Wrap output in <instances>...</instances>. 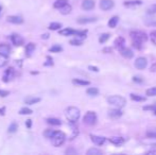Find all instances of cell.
Returning <instances> with one entry per match:
<instances>
[{"label":"cell","mask_w":156,"mask_h":155,"mask_svg":"<svg viewBox=\"0 0 156 155\" xmlns=\"http://www.w3.org/2000/svg\"><path fill=\"white\" fill-rule=\"evenodd\" d=\"M130 36L132 38L133 46L138 50L142 49V45L149 38V36L142 31H132L130 33Z\"/></svg>","instance_id":"1"},{"label":"cell","mask_w":156,"mask_h":155,"mask_svg":"<svg viewBox=\"0 0 156 155\" xmlns=\"http://www.w3.org/2000/svg\"><path fill=\"white\" fill-rule=\"evenodd\" d=\"M65 116H66L67 120H68L69 122L76 123L81 116L80 109L78 108V107H76V106H69V107H67L66 111H65Z\"/></svg>","instance_id":"2"},{"label":"cell","mask_w":156,"mask_h":155,"mask_svg":"<svg viewBox=\"0 0 156 155\" xmlns=\"http://www.w3.org/2000/svg\"><path fill=\"white\" fill-rule=\"evenodd\" d=\"M107 102L111 105L115 106L116 108H122L125 105L126 101H125V99L123 97L116 95V96H109L107 98Z\"/></svg>","instance_id":"3"},{"label":"cell","mask_w":156,"mask_h":155,"mask_svg":"<svg viewBox=\"0 0 156 155\" xmlns=\"http://www.w3.org/2000/svg\"><path fill=\"white\" fill-rule=\"evenodd\" d=\"M50 139H51L52 145L54 147H61L66 140V135H65V133L61 132V131H55Z\"/></svg>","instance_id":"4"},{"label":"cell","mask_w":156,"mask_h":155,"mask_svg":"<svg viewBox=\"0 0 156 155\" xmlns=\"http://www.w3.org/2000/svg\"><path fill=\"white\" fill-rule=\"evenodd\" d=\"M83 122L85 124H87V125H94V124H96V122H97V114L95 113V112H91V111L87 112L85 114V116L83 117Z\"/></svg>","instance_id":"5"},{"label":"cell","mask_w":156,"mask_h":155,"mask_svg":"<svg viewBox=\"0 0 156 155\" xmlns=\"http://www.w3.org/2000/svg\"><path fill=\"white\" fill-rule=\"evenodd\" d=\"M15 75V69L13 67H10L7 68V70L4 71L3 73V77H2V81L4 83H7V82H10L13 80V78Z\"/></svg>","instance_id":"6"},{"label":"cell","mask_w":156,"mask_h":155,"mask_svg":"<svg viewBox=\"0 0 156 155\" xmlns=\"http://www.w3.org/2000/svg\"><path fill=\"white\" fill-rule=\"evenodd\" d=\"M147 65H148V61H147L146 57H139L136 59L135 61V67L139 70H142V69H145L147 67Z\"/></svg>","instance_id":"7"},{"label":"cell","mask_w":156,"mask_h":155,"mask_svg":"<svg viewBox=\"0 0 156 155\" xmlns=\"http://www.w3.org/2000/svg\"><path fill=\"white\" fill-rule=\"evenodd\" d=\"M11 40H12L14 46H17V47L21 46L24 42V37L20 36L19 34H12V35H11Z\"/></svg>","instance_id":"8"},{"label":"cell","mask_w":156,"mask_h":155,"mask_svg":"<svg viewBox=\"0 0 156 155\" xmlns=\"http://www.w3.org/2000/svg\"><path fill=\"white\" fill-rule=\"evenodd\" d=\"M7 22L10 24H14V25H20L24 22V19L21 16H18V15H11V16H7Z\"/></svg>","instance_id":"9"},{"label":"cell","mask_w":156,"mask_h":155,"mask_svg":"<svg viewBox=\"0 0 156 155\" xmlns=\"http://www.w3.org/2000/svg\"><path fill=\"white\" fill-rule=\"evenodd\" d=\"M119 52L121 54V57H123L124 59H132L134 57V53L130 48H125V47H122L119 49Z\"/></svg>","instance_id":"10"},{"label":"cell","mask_w":156,"mask_h":155,"mask_svg":"<svg viewBox=\"0 0 156 155\" xmlns=\"http://www.w3.org/2000/svg\"><path fill=\"white\" fill-rule=\"evenodd\" d=\"M114 7V2H113V0H101L100 1V7L101 10L103 11H108L113 9Z\"/></svg>","instance_id":"11"},{"label":"cell","mask_w":156,"mask_h":155,"mask_svg":"<svg viewBox=\"0 0 156 155\" xmlns=\"http://www.w3.org/2000/svg\"><path fill=\"white\" fill-rule=\"evenodd\" d=\"M90 139L94 142L95 145L97 146H102L106 141V138L103 136H97V135H90Z\"/></svg>","instance_id":"12"},{"label":"cell","mask_w":156,"mask_h":155,"mask_svg":"<svg viewBox=\"0 0 156 155\" xmlns=\"http://www.w3.org/2000/svg\"><path fill=\"white\" fill-rule=\"evenodd\" d=\"M11 53V47L7 44H0V55L9 57Z\"/></svg>","instance_id":"13"},{"label":"cell","mask_w":156,"mask_h":155,"mask_svg":"<svg viewBox=\"0 0 156 155\" xmlns=\"http://www.w3.org/2000/svg\"><path fill=\"white\" fill-rule=\"evenodd\" d=\"M142 1L141 0H126L123 2V5L126 7H138V5H141Z\"/></svg>","instance_id":"14"},{"label":"cell","mask_w":156,"mask_h":155,"mask_svg":"<svg viewBox=\"0 0 156 155\" xmlns=\"http://www.w3.org/2000/svg\"><path fill=\"white\" fill-rule=\"evenodd\" d=\"M108 140H109V142H111L113 145L115 146H121L124 144L125 139L123 137H120V136H116V137H111L108 138Z\"/></svg>","instance_id":"15"},{"label":"cell","mask_w":156,"mask_h":155,"mask_svg":"<svg viewBox=\"0 0 156 155\" xmlns=\"http://www.w3.org/2000/svg\"><path fill=\"white\" fill-rule=\"evenodd\" d=\"M108 116L113 118V119H117V118L122 116V112L120 111V108H116L115 107L114 109H109L108 111Z\"/></svg>","instance_id":"16"},{"label":"cell","mask_w":156,"mask_h":155,"mask_svg":"<svg viewBox=\"0 0 156 155\" xmlns=\"http://www.w3.org/2000/svg\"><path fill=\"white\" fill-rule=\"evenodd\" d=\"M82 7H83V10L86 11L93 10L95 7V1L94 0H84L82 2Z\"/></svg>","instance_id":"17"},{"label":"cell","mask_w":156,"mask_h":155,"mask_svg":"<svg viewBox=\"0 0 156 155\" xmlns=\"http://www.w3.org/2000/svg\"><path fill=\"white\" fill-rule=\"evenodd\" d=\"M96 20H97L96 17H81L76 21H78V24H80V25H85V24H89V22H95Z\"/></svg>","instance_id":"18"},{"label":"cell","mask_w":156,"mask_h":155,"mask_svg":"<svg viewBox=\"0 0 156 155\" xmlns=\"http://www.w3.org/2000/svg\"><path fill=\"white\" fill-rule=\"evenodd\" d=\"M76 30H73L71 28H65L59 31V34L63 36H71V35H76Z\"/></svg>","instance_id":"19"},{"label":"cell","mask_w":156,"mask_h":155,"mask_svg":"<svg viewBox=\"0 0 156 155\" xmlns=\"http://www.w3.org/2000/svg\"><path fill=\"white\" fill-rule=\"evenodd\" d=\"M124 44H125V39L124 37H122V36H119L117 38L115 39L114 42V46L117 48V49H120L122 47H124Z\"/></svg>","instance_id":"20"},{"label":"cell","mask_w":156,"mask_h":155,"mask_svg":"<svg viewBox=\"0 0 156 155\" xmlns=\"http://www.w3.org/2000/svg\"><path fill=\"white\" fill-rule=\"evenodd\" d=\"M41 101V98L38 97H28V98L24 99V103L26 104H29V105H33V104H36Z\"/></svg>","instance_id":"21"},{"label":"cell","mask_w":156,"mask_h":155,"mask_svg":"<svg viewBox=\"0 0 156 155\" xmlns=\"http://www.w3.org/2000/svg\"><path fill=\"white\" fill-rule=\"evenodd\" d=\"M71 10H72V7L70 5V4H65L64 7H59V12H61V14L63 15H67V14H69L70 12H71Z\"/></svg>","instance_id":"22"},{"label":"cell","mask_w":156,"mask_h":155,"mask_svg":"<svg viewBox=\"0 0 156 155\" xmlns=\"http://www.w3.org/2000/svg\"><path fill=\"white\" fill-rule=\"evenodd\" d=\"M118 22H119L118 16H113V17L108 20V27H109V28H116V26L118 25Z\"/></svg>","instance_id":"23"},{"label":"cell","mask_w":156,"mask_h":155,"mask_svg":"<svg viewBox=\"0 0 156 155\" xmlns=\"http://www.w3.org/2000/svg\"><path fill=\"white\" fill-rule=\"evenodd\" d=\"M130 96H131V99L133 101H136V102H145L147 100L146 97H141V96L136 95V94H131Z\"/></svg>","instance_id":"24"},{"label":"cell","mask_w":156,"mask_h":155,"mask_svg":"<svg viewBox=\"0 0 156 155\" xmlns=\"http://www.w3.org/2000/svg\"><path fill=\"white\" fill-rule=\"evenodd\" d=\"M34 50H35V44L29 42L28 45H27V47H26V54H27L28 57H30Z\"/></svg>","instance_id":"25"},{"label":"cell","mask_w":156,"mask_h":155,"mask_svg":"<svg viewBox=\"0 0 156 155\" xmlns=\"http://www.w3.org/2000/svg\"><path fill=\"white\" fill-rule=\"evenodd\" d=\"M47 123L51 124V125H55V127H59L62 124V121L57 118H48L47 119Z\"/></svg>","instance_id":"26"},{"label":"cell","mask_w":156,"mask_h":155,"mask_svg":"<svg viewBox=\"0 0 156 155\" xmlns=\"http://www.w3.org/2000/svg\"><path fill=\"white\" fill-rule=\"evenodd\" d=\"M72 83L76 85H81V86H87L89 85L90 83L88 81H85V80H81V79H73Z\"/></svg>","instance_id":"27"},{"label":"cell","mask_w":156,"mask_h":155,"mask_svg":"<svg viewBox=\"0 0 156 155\" xmlns=\"http://www.w3.org/2000/svg\"><path fill=\"white\" fill-rule=\"evenodd\" d=\"M67 3H68V0H55V2L53 3V7L59 9V7H64V5Z\"/></svg>","instance_id":"28"},{"label":"cell","mask_w":156,"mask_h":155,"mask_svg":"<svg viewBox=\"0 0 156 155\" xmlns=\"http://www.w3.org/2000/svg\"><path fill=\"white\" fill-rule=\"evenodd\" d=\"M48 28L50 30H52V31H56V30H59L62 28V24H59V22H51Z\"/></svg>","instance_id":"29"},{"label":"cell","mask_w":156,"mask_h":155,"mask_svg":"<svg viewBox=\"0 0 156 155\" xmlns=\"http://www.w3.org/2000/svg\"><path fill=\"white\" fill-rule=\"evenodd\" d=\"M86 92H87V95L95 97V96H97L98 94H99V89H98V88H96V87H89L86 90Z\"/></svg>","instance_id":"30"},{"label":"cell","mask_w":156,"mask_h":155,"mask_svg":"<svg viewBox=\"0 0 156 155\" xmlns=\"http://www.w3.org/2000/svg\"><path fill=\"white\" fill-rule=\"evenodd\" d=\"M147 136L149 138H156V127H151L147 131Z\"/></svg>","instance_id":"31"},{"label":"cell","mask_w":156,"mask_h":155,"mask_svg":"<svg viewBox=\"0 0 156 155\" xmlns=\"http://www.w3.org/2000/svg\"><path fill=\"white\" fill-rule=\"evenodd\" d=\"M87 155H101L102 154V151H100L99 149H96V148H91L89 149L86 153Z\"/></svg>","instance_id":"32"},{"label":"cell","mask_w":156,"mask_h":155,"mask_svg":"<svg viewBox=\"0 0 156 155\" xmlns=\"http://www.w3.org/2000/svg\"><path fill=\"white\" fill-rule=\"evenodd\" d=\"M109 34L108 33H103L102 35L99 37V42H101V44H104L105 42H107L108 38H109Z\"/></svg>","instance_id":"33"},{"label":"cell","mask_w":156,"mask_h":155,"mask_svg":"<svg viewBox=\"0 0 156 155\" xmlns=\"http://www.w3.org/2000/svg\"><path fill=\"white\" fill-rule=\"evenodd\" d=\"M147 13L149 15H156V4L150 5V7L147 9Z\"/></svg>","instance_id":"34"},{"label":"cell","mask_w":156,"mask_h":155,"mask_svg":"<svg viewBox=\"0 0 156 155\" xmlns=\"http://www.w3.org/2000/svg\"><path fill=\"white\" fill-rule=\"evenodd\" d=\"M63 50V48L59 45H54V46H52L50 49H49V51L50 52H53V53H56V52H61Z\"/></svg>","instance_id":"35"},{"label":"cell","mask_w":156,"mask_h":155,"mask_svg":"<svg viewBox=\"0 0 156 155\" xmlns=\"http://www.w3.org/2000/svg\"><path fill=\"white\" fill-rule=\"evenodd\" d=\"M32 113H33L32 109L28 108V107H22V108L19 111V114H20V115H31Z\"/></svg>","instance_id":"36"},{"label":"cell","mask_w":156,"mask_h":155,"mask_svg":"<svg viewBox=\"0 0 156 155\" xmlns=\"http://www.w3.org/2000/svg\"><path fill=\"white\" fill-rule=\"evenodd\" d=\"M146 95L150 96V97H154V96H156V87L149 88V89L146 92Z\"/></svg>","instance_id":"37"},{"label":"cell","mask_w":156,"mask_h":155,"mask_svg":"<svg viewBox=\"0 0 156 155\" xmlns=\"http://www.w3.org/2000/svg\"><path fill=\"white\" fill-rule=\"evenodd\" d=\"M7 64V57H3V55H0V68L4 67Z\"/></svg>","instance_id":"38"},{"label":"cell","mask_w":156,"mask_h":155,"mask_svg":"<svg viewBox=\"0 0 156 155\" xmlns=\"http://www.w3.org/2000/svg\"><path fill=\"white\" fill-rule=\"evenodd\" d=\"M70 45H72V46H81L82 45V40L79 38H73L70 40Z\"/></svg>","instance_id":"39"},{"label":"cell","mask_w":156,"mask_h":155,"mask_svg":"<svg viewBox=\"0 0 156 155\" xmlns=\"http://www.w3.org/2000/svg\"><path fill=\"white\" fill-rule=\"evenodd\" d=\"M150 39H151V42L156 46V30H154V31H152L150 33Z\"/></svg>","instance_id":"40"},{"label":"cell","mask_w":156,"mask_h":155,"mask_svg":"<svg viewBox=\"0 0 156 155\" xmlns=\"http://www.w3.org/2000/svg\"><path fill=\"white\" fill-rule=\"evenodd\" d=\"M16 130H17V124L15 123V122H13V123L9 127V132H10V133H15Z\"/></svg>","instance_id":"41"},{"label":"cell","mask_w":156,"mask_h":155,"mask_svg":"<svg viewBox=\"0 0 156 155\" xmlns=\"http://www.w3.org/2000/svg\"><path fill=\"white\" fill-rule=\"evenodd\" d=\"M54 132H55L54 130H47V131L45 132V133H44V135H45V136H46L47 138H51L52 135L54 134Z\"/></svg>","instance_id":"42"},{"label":"cell","mask_w":156,"mask_h":155,"mask_svg":"<svg viewBox=\"0 0 156 155\" xmlns=\"http://www.w3.org/2000/svg\"><path fill=\"white\" fill-rule=\"evenodd\" d=\"M143 109L145 111H152V112H154L156 109V104H153V105H147L143 107Z\"/></svg>","instance_id":"43"},{"label":"cell","mask_w":156,"mask_h":155,"mask_svg":"<svg viewBox=\"0 0 156 155\" xmlns=\"http://www.w3.org/2000/svg\"><path fill=\"white\" fill-rule=\"evenodd\" d=\"M44 65H45V66H52V65H53V60H52L50 57H47V62H46Z\"/></svg>","instance_id":"44"},{"label":"cell","mask_w":156,"mask_h":155,"mask_svg":"<svg viewBox=\"0 0 156 155\" xmlns=\"http://www.w3.org/2000/svg\"><path fill=\"white\" fill-rule=\"evenodd\" d=\"M10 92H7V90H2V89H0V97H7L9 96Z\"/></svg>","instance_id":"45"},{"label":"cell","mask_w":156,"mask_h":155,"mask_svg":"<svg viewBox=\"0 0 156 155\" xmlns=\"http://www.w3.org/2000/svg\"><path fill=\"white\" fill-rule=\"evenodd\" d=\"M133 81L136 82V83H142V82H143V80H142V78L134 77V78H133Z\"/></svg>","instance_id":"46"},{"label":"cell","mask_w":156,"mask_h":155,"mask_svg":"<svg viewBox=\"0 0 156 155\" xmlns=\"http://www.w3.org/2000/svg\"><path fill=\"white\" fill-rule=\"evenodd\" d=\"M150 71H152V72H156V63L152 64L151 65V67H150Z\"/></svg>","instance_id":"47"},{"label":"cell","mask_w":156,"mask_h":155,"mask_svg":"<svg viewBox=\"0 0 156 155\" xmlns=\"http://www.w3.org/2000/svg\"><path fill=\"white\" fill-rule=\"evenodd\" d=\"M111 51H113V49H111V47H106V48H104V49H103L104 53H111Z\"/></svg>","instance_id":"48"},{"label":"cell","mask_w":156,"mask_h":155,"mask_svg":"<svg viewBox=\"0 0 156 155\" xmlns=\"http://www.w3.org/2000/svg\"><path fill=\"white\" fill-rule=\"evenodd\" d=\"M88 69H89V70H91V71H95V72H98V71H99V69H98L97 67H95V66H89V67H88Z\"/></svg>","instance_id":"49"},{"label":"cell","mask_w":156,"mask_h":155,"mask_svg":"<svg viewBox=\"0 0 156 155\" xmlns=\"http://www.w3.org/2000/svg\"><path fill=\"white\" fill-rule=\"evenodd\" d=\"M26 125H27V127H31L32 125V120L28 119L27 121H26Z\"/></svg>","instance_id":"50"},{"label":"cell","mask_w":156,"mask_h":155,"mask_svg":"<svg viewBox=\"0 0 156 155\" xmlns=\"http://www.w3.org/2000/svg\"><path fill=\"white\" fill-rule=\"evenodd\" d=\"M42 38H43V39H44V38H45V39H48V38H49V34H48V33H46V34H43V35H42Z\"/></svg>","instance_id":"51"},{"label":"cell","mask_w":156,"mask_h":155,"mask_svg":"<svg viewBox=\"0 0 156 155\" xmlns=\"http://www.w3.org/2000/svg\"><path fill=\"white\" fill-rule=\"evenodd\" d=\"M66 153H67V154H70V153H73V154H76V152L74 151V150H71V149H70V150H67Z\"/></svg>","instance_id":"52"},{"label":"cell","mask_w":156,"mask_h":155,"mask_svg":"<svg viewBox=\"0 0 156 155\" xmlns=\"http://www.w3.org/2000/svg\"><path fill=\"white\" fill-rule=\"evenodd\" d=\"M4 112H5V108H4V107L0 108V115H2V116H3V115H4Z\"/></svg>","instance_id":"53"},{"label":"cell","mask_w":156,"mask_h":155,"mask_svg":"<svg viewBox=\"0 0 156 155\" xmlns=\"http://www.w3.org/2000/svg\"><path fill=\"white\" fill-rule=\"evenodd\" d=\"M153 113H154V115H156V109L154 111V112H153Z\"/></svg>","instance_id":"54"},{"label":"cell","mask_w":156,"mask_h":155,"mask_svg":"<svg viewBox=\"0 0 156 155\" xmlns=\"http://www.w3.org/2000/svg\"><path fill=\"white\" fill-rule=\"evenodd\" d=\"M0 12H1V7H0Z\"/></svg>","instance_id":"55"}]
</instances>
